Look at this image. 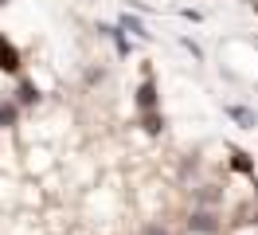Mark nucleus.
I'll list each match as a JSON object with an SVG mask.
<instances>
[{
	"label": "nucleus",
	"instance_id": "obj_1",
	"mask_svg": "<svg viewBox=\"0 0 258 235\" xmlns=\"http://www.w3.org/2000/svg\"><path fill=\"white\" fill-rule=\"evenodd\" d=\"M219 227H223V223H219V216H215V212H208V208L192 212V219H188V231H196V235H215Z\"/></svg>",
	"mask_w": 258,
	"mask_h": 235
},
{
	"label": "nucleus",
	"instance_id": "obj_6",
	"mask_svg": "<svg viewBox=\"0 0 258 235\" xmlns=\"http://www.w3.org/2000/svg\"><path fill=\"white\" fill-rule=\"evenodd\" d=\"M117 28H121V31H133L137 39H149V35H153V31H149L145 24L137 20V16H129V12H121V20H117Z\"/></svg>",
	"mask_w": 258,
	"mask_h": 235
},
{
	"label": "nucleus",
	"instance_id": "obj_3",
	"mask_svg": "<svg viewBox=\"0 0 258 235\" xmlns=\"http://www.w3.org/2000/svg\"><path fill=\"white\" fill-rule=\"evenodd\" d=\"M133 98H137V110H141V114H145V110H161V90H157V82H153V78H145V82L137 86Z\"/></svg>",
	"mask_w": 258,
	"mask_h": 235
},
{
	"label": "nucleus",
	"instance_id": "obj_12",
	"mask_svg": "<svg viewBox=\"0 0 258 235\" xmlns=\"http://www.w3.org/2000/svg\"><path fill=\"white\" fill-rule=\"evenodd\" d=\"M141 235H168V231H164L161 223H149V227H145V231H141Z\"/></svg>",
	"mask_w": 258,
	"mask_h": 235
},
{
	"label": "nucleus",
	"instance_id": "obj_5",
	"mask_svg": "<svg viewBox=\"0 0 258 235\" xmlns=\"http://www.w3.org/2000/svg\"><path fill=\"white\" fill-rule=\"evenodd\" d=\"M227 118H231V122H239L242 129H254V125H258V114L250 106H227Z\"/></svg>",
	"mask_w": 258,
	"mask_h": 235
},
{
	"label": "nucleus",
	"instance_id": "obj_7",
	"mask_svg": "<svg viewBox=\"0 0 258 235\" xmlns=\"http://www.w3.org/2000/svg\"><path fill=\"white\" fill-rule=\"evenodd\" d=\"M141 129L157 137V133L164 129V114H161V110H145V114H141Z\"/></svg>",
	"mask_w": 258,
	"mask_h": 235
},
{
	"label": "nucleus",
	"instance_id": "obj_4",
	"mask_svg": "<svg viewBox=\"0 0 258 235\" xmlns=\"http://www.w3.org/2000/svg\"><path fill=\"white\" fill-rule=\"evenodd\" d=\"M16 106H35L39 102V86H35L32 78H20L16 82V98H12Z\"/></svg>",
	"mask_w": 258,
	"mask_h": 235
},
{
	"label": "nucleus",
	"instance_id": "obj_8",
	"mask_svg": "<svg viewBox=\"0 0 258 235\" xmlns=\"http://www.w3.org/2000/svg\"><path fill=\"white\" fill-rule=\"evenodd\" d=\"M20 122V106L16 102H0V129H12Z\"/></svg>",
	"mask_w": 258,
	"mask_h": 235
},
{
	"label": "nucleus",
	"instance_id": "obj_2",
	"mask_svg": "<svg viewBox=\"0 0 258 235\" xmlns=\"http://www.w3.org/2000/svg\"><path fill=\"white\" fill-rule=\"evenodd\" d=\"M20 51H16V43L12 39H4V31H0V71L4 75H20Z\"/></svg>",
	"mask_w": 258,
	"mask_h": 235
},
{
	"label": "nucleus",
	"instance_id": "obj_9",
	"mask_svg": "<svg viewBox=\"0 0 258 235\" xmlns=\"http://www.w3.org/2000/svg\"><path fill=\"white\" fill-rule=\"evenodd\" d=\"M231 169H235V172H246V176H250V172H254V161H250V153L235 149V153H231Z\"/></svg>",
	"mask_w": 258,
	"mask_h": 235
},
{
	"label": "nucleus",
	"instance_id": "obj_13",
	"mask_svg": "<svg viewBox=\"0 0 258 235\" xmlns=\"http://www.w3.org/2000/svg\"><path fill=\"white\" fill-rule=\"evenodd\" d=\"M0 4H8V0H0Z\"/></svg>",
	"mask_w": 258,
	"mask_h": 235
},
{
	"label": "nucleus",
	"instance_id": "obj_10",
	"mask_svg": "<svg viewBox=\"0 0 258 235\" xmlns=\"http://www.w3.org/2000/svg\"><path fill=\"white\" fill-rule=\"evenodd\" d=\"M98 31H106V35H110V39H113V47H117L121 55H129V39H125V35H121V28H110V24H102V28H98Z\"/></svg>",
	"mask_w": 258,
	"mask_h": 235
},
{
	"label": "nucleus",
	"instance_id": "obj_11",
	"mask_svg": "<svg viewBox=\"0 0 258 235\" xmlns=\"http://www.w3.org/2000/svg\"><path fill=\"white\" fill-rule=\"evenodd\" d=\"M180 43H184L188 51H192V59H204V51H200V43H192V39H180Z\"/></svg>",
	"mask_w": 258,
	"mask_h": 235
}]
</instances>
